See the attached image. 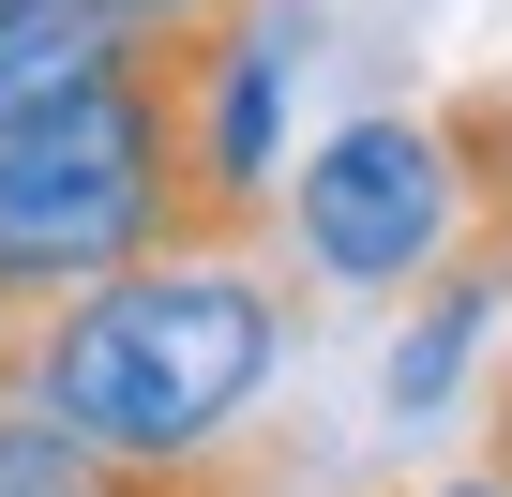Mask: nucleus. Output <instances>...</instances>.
<instances>
[{"label": "nucleus", "mask_w": 512, "mask_h": 497, "mask_svg": "<svg viewBox=\"0 0 512 497\" xmlns=\"http://www.w3.org/2000/svg\"><path fill=\"white\" fill-rule=\"evenodd\" d=\"M272 362H287V287L256 272V226L151 241L31 332V392L106 452H211L272 392Z\"/></svg>", "instance_id": "obj_1"}, {"label": "nucleus", "mask_w": 512, "mask_h": 497, "mask_svg": "<svg viewBox=\"0 0 512 497\" xmlns=\"http://www.w3.org/2000/svg\"><path fill=\"white\" fill-rule=\"evenodd\" d=\"M211 31H226V0L181 16V31H151L61 121L0 136V302H76L121 257H151V241L226 226L211 181H196V61H211Z\"/></svg>", "instance_id": "obj_2"}, {"label": "nucleus", "mask_w": 512, "mask_h": 497, "mask_svg": "<svg viewBox=\"0 0 512 497\" xmlns=\"http://www.w3.org/2000/svg\"><path fill=\"white\" fill-rule=\"evenodd\" d=\"M287 241L332 287H407V272L467 257V241H512V226H497V196L467 166V106H452V121H347L332 151H302Z\"/></svg>", "instance_id": "obj_3"}, {"label": "nucleus", "mask_w": 512, "mask_h": 497, "mask_svg": "<svg viewBox=\"0 0 512 497\" xmlns=\"http://www.w3.org/2000/svg\"><path fill=\"white\" fill-rule=\"evenodd\" d=\"M0 497H241V467H211V452H106V437H76L31 392V407H0Z\"/></svg>", "instance_id": "obj_4"}, {"label": "nucleus", "mask_w": 512, "mask_h": 497, "mask_svg": "<svg viewBox=\"0 0 512 497\" xmlns=\"http://www.w3.org/2000/svg\"><path fill=\"white\" fill-rule=\"evenodd\" d=\"M136 46H151V31L106 16V0H16V16H0V136H16V121H61V106L106 91Z\"/></svg>", "instance_id": "obj_5"}, {"label": "nucleus", "mask_w": 512, "mask_h": 497, "mask_svg": "<svg viewBox=\"0 0 512 497\" xmlns=\"http://www.w3.org/2000/svg\"><path fill=\"white\" fill-rule=\"evenodd\" d=\"M497 272H512V241H467V257H452V287L407 317V347H392V407H407V422L467 377V347H482V317H497Z\"/></svg>", "instance_id": "obj_6"}, {"label": "nucleus", "mask_w": 512, "mask_h": 497, "mask_svg": "<svg viewBox=\"0 0 512 497\" xmlns=\"http://www.w3.org/2000/svg\"><path fill=\"white\" fill-rule=\"evenodd\" d=\"M106 16H136V31H181V16H211V0H106Z\"/></svg>", "instance_id": "obj_7"}, {"label": "nucleus", "mask_w": 512, "mask_h": 497, "mask_svg": "<svg viewBox=\"0 0 512 497\" xmlns=\"http://www.w3.org/2000/svg\"><path fill=\"white\" fill-rule=\"evenodd\" d=\"M437 497H512V467H482V482H437Z\"/></svg>", "instance_id": "obj_8"}, {"label": "nucleus", "mask_w": 512, "mask_h": 497, "mask_svg": "<svg viewBox=\"0 0 512 497\" xmlns=\"http://www.w3.org/2000/svg\"><path fill=\"white\" fill-rule=\"evenodd\" d=\"M497 467H512V377H497Z\"/></svg>", "instance_id": "obj_9"}, {"label": "nucleus", "mask_w": 512, "mask_h": 497, "mask_svg": "<svg viewBox=\"0 0 512 497\" xmlns=\"http://www.w3.org/2000/svg\"><path fill=\"white\" fill-rule=\"evenodd\" d=\"M0 16H16V0H0Z\"/></svg>", "instance_id": "obj_10"}]
</instances>
